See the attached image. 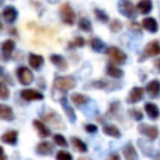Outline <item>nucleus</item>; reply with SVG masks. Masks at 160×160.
<instances>
[{"mask_svg":"<svg viewBox=\"0 0 160 160\" xmlns=\"http://www.w3.org/2000/svg\"><path fill=\"white\" fill-rule=\"evenodd\" d=\"M106 54L110 58L111 62L115 64V65H122V64H125V61L128 59L126 54L121 49H119L116 46H109L106 49Z\"/></svg>","mask_w":160,"mask_h":160,"instance_id":"f257e3e1","label":"nucleus"},{"mask_svg":"<svg viewBox=\"0 0 160 160\" xmlns=\"http://www.w3.org/2000/svg\"><path fill=\"white\" fill-rule=\"evenodd\" d=\"M60 16H61V21L66 25L71 26L75 22V11L69 2H64L60 5Z\"/></svg>","mask_w":160,"mask_h":160,"instance_id":"f03ea898","label":"nucleus"},{"mask_svg":"<svg viewBox=\"0 0 160 160\" xmlns=\"http://www.w3.org/2000/svg\"><path fill=\"white\" fill-rule=\"evenodd\" d=\"M54 85L59 90L68 91L76 86V80L72 76H58L54 80Z\"/></svg>","mask_w":160,"mask_h":160,"instance_id":"7ed1b4c3","label":"nucleus"},{"mask_svg":"<svg viewBox=\"0 0 160 160\" xmlns=\"http://www.w3.org/2000/svg\"><path fill=\"white\" fill-rule=\"evenodd\" d=\"M16 78L21 85H30L34 81V74L26 66H19L16 69Z\"/></svg>","mask_w":160,"mask_h":160,"instance_id":"20e7f679","label":"nucleus"},{"mask_svg":"<svg viewBox=\"0 0 160 160\" xmlns=\"http://www.w3.org/2000/svg\"><path fill=\"white\" fill-rule=\"evenodd\" d=\"M118 9L126 18L134 19L136 16V8H135V5L130 0H120L119 5H118Z\"/></svg>","mask_w":160,"mask_h":160,"instance_id":"39448f33","label":"nucleus"},{"mask_svg":"<svg viewBox=\"0 0 160 160\" xmlns=\"http://www.w3.org/2000/svg\"><path fill=\"white\" fill-rule=\"evenodd\" d=\"M156 55H160V42L159 40H151L145 45L142 50V56L140 58V60H144L145 58H150V56H156Z\"/></svg>","mask_w":160,"mask_h":160,"instance_id":"423d86ee","label":"nucleus"},{"mask_svg":"<svg viewBox=\"0 0 160 160\" xmlns=\"http://www.w3.org/2000/svg\"><path fill=\"white\" fill-rule=\"evenodd\" d=\"M138 131L148 138L149 140H155L159 135V129L155 125H149V124H140L138 126Z\"/></svg>","mask_w":160,"mask_h":160,"instance_id":"0eeeda50","label":"nucleus"},{"mask_svg":"<svg viewBox=\"0 0 160 160\" xmlns=\"http://www.w3.org/2000/svg\"><path fill=\"white\" fill-rule=\"evenodd\" d=\"M20 96L26 101H35V100H42L44 99L42 92H40L35 89H22L20 91Z\"/></svg>","mask_w":160,"mask_h":160,"instance_id":"6e6552de","label":"nucleus"},{"mask_svg":"<svg viewBox=\"0 0 160 160\" xmlns=\"http://www.w3.org/2000/svg\"><path fill=\"white\" fill-rule=\"evenodd\" d=\"M145 91L148 92V95L152 99H156L160 96V81L158 79H152L146 84Z\"/></svg>","mask_w":160,"mask_h":160,"instance_id":"1a4fd4ad","label":"nucleus"},{"mask_svg":"<svg viewBox=\"0 0 160 160\" xmlns=\"http://www.w3.org/2000/svg\"><path fill=\"white\" fill-rule=\"evenodd\" d=\"M144 95H145V89L140 88V86H135V88H132L130 90L129 96H128V101L130 104H136V102L142 100Z\"/></svg>","mask_w":160,"mask_h":160,"instance_id":"9d476101","label":"nucleus"},{"mask_svg":"<svg viewBox=\"0 0 160 160\" xmlns=\"http://www.w3.org/2000/svg\"><path fill=\"white\" fill-rule=\"evenodd\" d=\"M141 28L145 29L146 31L151 32V34H155V32H158V30H159V24H158V21H156L154 18L146 16V18H144L142 21H141Z\"/></svg>","mask_w":160,"mask_h":160,"instance_id":"9b49d317","label":"nucleus"},{"mask_svg":"<svg viewBox=\"0 0 160 160\" xmlns=\"http://www.w3.org/2000/svg\"><path fill=\"white\" fill-rule=\"evenodd\" d=\"M0 49H1V52H2V58L5 60H8L10 56H11V52L14 51L15 49V41L11 40V39H6L1 42L0 45Z\"/></svg>","mask_w":160,"mask_h":160,"instance_id":"f8f14e48","label":"nucleus"},{"mask_svg":"<svg viewBox=\"0 0 160 160\" xmlns=\"http://www.w3.org/2000/svg\"><path fill=\"white\" fill-rule=\"evenodd\" d=\"M122 155H124V159L125 160H139V155H138V151L135 149V146L129 142L124 146L122 149Z\"/></svg>","mask_w":160,"mask_h":160,"instance_id":"ddd939ff","label":"nucleus"},{"mask_svg":"<svg viewBox=\"0 0 160 160\" xmlns=\"http://www.w3.org/2000/svg\"><path fill=\"white\" fill-rule=\"evenodd\" d=\"M28 61H29V65H30L34 70H39V69L44 65V58H42V55L34 54V52L29 54Z\"/></svg>","mask_w":160,"mask_h":160,"instance_id":"4468645a","label":"nucleus"},{"mask_svg":"<svg viewBox=\"0 0 160 160\" xmlns=\"http://www.w3.org/2000/svg\"><path fill=\"white\" fill-rule=\"evenodd\" d=\"M144 110H145L146 115L149 116V119H151V120H156L160 115V110H159L158 105H155L154 102H145Z\"/></svg>","mask_w":160,"mask_h":160,"instance_id":"2eb2a0df","label":"nucleus"},{"mask_svg":"<svg viewBox=\"0 0 160 160\" xmlns=\"http://www.w3.org/2000/svg\"><path fill=\"white\" fill-rule=\"evenodd\" d=\"M32 125H34V128L38 130V134H39V136H41V138H48V136H50V134H51V130L41 121V120H39V119H35L34 121H32Z\"/></svg>","mask_w":160,"mask_h":160,"instance_id":"dca6fc26","label":"nucleus"},{"mask_svg":"<svg viewBox=\"0 0 160 160\" xmlns=\"http://www.w3.org/2000/svg\"><path fill=\"white\" fill-rule=\"evenodd\" d=\"M0 140L5 144L15 145L18 142V131L16 130H8L0 136Z\"/></svg>","mask_w":160,"mask_h":160,"instance_id":"f3484780","label":"nucleus"},{"mask_svg":"<svg viewBox=\"0 0 160 160\" xmlns=\"http://www.w3.org/2000/svg\"><path fill=\"white\" fill-rule=\"evenodd\" d=\"M50 61L52 62V65H55L60 70H66L68 69V61L62 55L52 54V55H50Z\"/></svg>","mask_w":160,"mask_h":160,"instance_id":"a211bd4d","label":"nucleus"},{"mask_svg":"<svg viewBox=\"0 0 160 160\" xmlns=\"http://www.w3.org/2000/svg\"><path fill=\"white\" fill-rule=\"evenodd\" d=\"M136 11L142 14V15H148L151 10H152V1L151 0H140L136 4Z\"/></svg>","mask_w":160,"mask_h":160,"instance_id":"6ab92c4d","label":"nucleus"},{"mask_svg":"<svg viewBox=\"0 0 160 160\" xmlns=\"http://www.w3.org/2000/svg\"><path fill=\"white\" fill-rule=\"evenodd\" d=\"M2 16H4L6 22L12 24L18 18V10L14 6H6L4 9V11H2Z\"/></svg>","mask_w":160,"mask_h":160,"instance_id":"aec40b11","label":"nucleus"},{"mask_svg":"<svg viewBox=\"0 0 160 160\" xmlns=\"http://www.w3.org/2000/svg\"><path fill=\"white\" fill-rule=\"evenodd\" d=\"M106 75L109 78H112V79H120V78H122L124 71L119 66H116L115 64L111 62L106 66Z\"/></svg>","mask_w":160,"mask_h":160,"instance_id":"412c9836","label":"nucleus"},{"mask_svg":"<svg viewBox=\"0 0 160 160\" xmlns=\"http://www.w3.org/2000/svg\"><path fill=\"white\" fill-rule=\"evenodd\" d=\"M35 150H36L38 154L46 156V155H49V154L52 152V150H54V145H51L49 141H41V142H39V144L36 145Z\"/></svg>","mask_w":160,"mask_h":160,"instance_id":"4be33fe9","label":"nucleus"},{"mask_svg":"<svg viewBox=\"0 0 160 160\" xmlns=\"http://www.w3.org/2000/svg\"><path fill=\"white\" fill-rule=\"evenodd\" d=\"M102 132L108 136H111V138H115V139H119L121 136V132L120 130L118 129V126L112 125V124H105L102 126Z\"/></svg>","mask_w":160,"mask_h":160,"instance_id":"5701e85b","label":"nucleus"},{"mask_svg":"<svg viewBox=\"0 0 160 160\" xmlns=\"http://www.w3.org/2000/svg\"><path fill=\"white\" fill-rule=\"evenodd\" d=\"M60 104H61V106H62V109H64V111H65V114H66V116L69 118V120L70 121H75L76 120V115H75V111H74V109L69 105V102H68V99L66 98H61V100H60Z\"/></svg>","mask_w":160,"mask_h":160,"instance_id":"b1692460","label":"nucleus"},{"mask_svg":"<svg viewBox=\"0 0 160 160\" xmlns=\"http://www.w3.org/2000/svg\"><path fill=\"white\" fill-rule=\"evenodd\" d=\"M0 119L1 120H12L14 119V112L12 109L5 104H0Z\"/></svg>","mask_w":160,"mask_h":160,"instance_id":"393cba45","label":"nucleus"},{"mask_svg":"<svg viewBox=\"0 0 160 160\" xmlns=\"http://www.w3.org/2000/svg\"><path fill=\"white\" fill-rule=\"evenodd\" d=\"M70 141H71V145L74 146V149L78 150L79 152H86V151H88V146H86V144H85L82 140H80L79 138L72 136V138L70 139Z\"/></svg>","mask_w":160,"mask_h":160,"instance_id":"a878e982","label":"nucleus"},{"mask_svg":"<svg viewBox=\"0 0 160 160\" xmlns=\"http://www.w3.org/2000/svg\"><path fill=\"white\" fill-rule=\"evenodd\" d=\"M71 101L78 105V106H81L84 104H86L89 101V98L85 95V94H79V92H74L71 94Z\"/></svg>","mask_w":160,"mask_h":160,"instance_id":"bb28decb","label":"nucleus"},{"mask_svg":"<svg viewBox=\"0 0 160 160\" xmlns=\"http://www.w3.org/2000/svg\"><path fill=\"white\" fill-rule=\"evenodd\" d=\"M78 26H79L80 30H82V31H85V32H89V31H91V29H92L91 22H90V20H89L88 18H81V19L79 20V22H78Z\"/></svg>","mask_w":160,"mask_h":160,"instance_id":"cd10ccee","label":"nucleus"},{"mask_svg":"<svg viewBox=\"0 0 160 160\" xmlns=\"http://www.w3.org/2000/svg\"><path fill=\"white\" fill-rule=\"evenodd\" d=\"M90 46H91V49H92L94 51L100 52V51H102V50H104L105 44H104V42H102L100 39L94 38V39H91V40H90Z\"/></svg>","mask_w":160,"mask_h":160,"instance_id":"c85d7f7f","label":"nucleus"},{"mask_svg":"<svg viewBox=\"0 0 160 160\" xmlns=\"http://www.w3.org/2000/svg\"><path fill=\"white\" fill-rule=\"evenodd\" d=\"M94 14H95V18H96V20L98 21H100V22H102V24H106L108 21H109V16H108V14L104 11V10H101V9H94Z\"/></svg>","mask_w":160,"mask_h":160,"instance_id":"c756f323","label":"nucleus"},{"mask_svg":"<svg viewBox=\"0 0 160 160\" xmlns=\"http://www.w3.org/2000/svg\"><path fill=\"white\" fill-rule=\"evenodd\" d=\"M52 140H54L55 145H59V146H61V148H66V146H68V141H66V139L64 138V135H61V134H55V135L52 136Z\"/></svg>","mask_w":160,"mask_h":160,"instance_id":"7c9ffc66","label":"nucleus"},{"mask_svg":"<svg viewBox=\"0 0 160 160\" xmlns=\"http://www.w3.org/2000/svg\"><path fill=\"white\" fill-rule=\"evenodd\" d=\"M85 45V39L82 36H75L72 41L69 42V48H82Z\"/></svg>","mask_w":160,"mask_h":160,"instance_id":"2f4dec72","label":"nucleus"},{"mask_svg":"<svg viewBox=\"0 0 160 160\" xmlns=\"http://www.w3.org/2000/svg\"><path fill=\"white\" fill-rule=\"evenodd\" d=\"M109 28H110V30H111L112 32H119V31L122 29V22H121L120 20H118V19H114V20L110 21Z\"/></svg>","mask_w":160,"mask_h":160,"instance_id":"473e14b6","label":"nucleus"},{"mask_svg":"<svg viewBox=\"0 0 160 160\" xmlns=\"http://www.w3.org/2000/svg\"><path fill=\"white\" fill-rule=\"evenodd\" d=\"M129 115H130L134 120H136V121H140V120H142V118H144L141 110H139V109H136V108L130 109V110H129Z\"/></svg>","mask_w":160,"mask_h":160,"instance_id":"72a5a7b5","label":"nucleus"},{"mask_svg":"<svg viewBox=\"0 0 160 160\" xmlns=\"http://www.w3.org/2000/svg\"><path fill=\"white\" fill-rule=\"evenodd\" d=\"M56 160H72V155L66 150H60L56 154Z\"/></svg>","mask_w":160,"mask_h":160,"instance_id":"f704fd0d","label":"nucleus"},{"mask_svg":"<svg viewBox=\"0 0 160 160\" xmlns=\"http://www.w3.org/2000/svg\"><path fill=\"white\" fill-rule=\"evenodd\" d=\"M9 95H10V92H9L8 86H6L2 81H0V99L6 100V99L9 98Z\"/></svg>","mask_w":160,"mask_h":160,"instance_id":"c9c22d12","label":"nucleus"},{"mask_svg":"<svg viewBox=\"0 0 160 160\" xmlns=\"http://www.w3.org/2000/svg\"><path fill=\"white\" fill-rule=\"evenodd\" d=\"M129 29H130V30H132L134 32L140 34L142 28H141V25H140V24H138L136 21H130V22H129Z\"/></svg>","mask_w":160,"mask_h":160,"instance_id":"e433bc0d","label":"nucleus"},{"mask_svg":"<svg viewBox=\"0 0 160 160\" xmlns=\"http://www.w3.org/2000/svg\"><path fill=\"white\" fill-rule=\"evenodd\" d=\"M85 131L86 132H90V134H95L98 131V126L94 125V124H86L85 125Z\"/></svg>","mask_w":160,"mask_h":160,"instance_id":"4c0bfd02","label":"nucleus"},{"mask_svg":"<svg viewBox=\"0 0 160 160\" xmlns=\"http://www.w3.org/2000/svg\"><path fill=\"white\" fill-rule=\"evenodd\" d=\"M109 160H121V159H120V155L118 152H112V154H110Z\"/></svg>","mask_w":160,"mask_h":160,"instance_id":"58836bf2","label":"nucleus"},{"mask_svg":"<svg viewBox=\"0 0 160 160\" xmlns=\"http://www.w3.org/2000/svg\"><path fill=\"white\" fill-rule=\"evenodd\" d=\"M0 160H8L6 154H5V151H4V148H2V146H0Z\"/></svg>","mask_w":160,"mask_h":160,"instance_id":"ea45409f","label":"nucleus"},{"mask_svg":"<svg viewBox=\"0 0 160 160\" xmlns=\"http://www.w3.org/2000/svg\"><path fill=\"white\" fill-rule=\"evenodd\" d=\"M154 65H155V68H158V69L160 70V58H158V59L154 61Z\"/></svg>","mask_w":160,"mask_h":160,"instance_id":"a19ab883","label":"nucleus"},{"mask_svg":"<svg viewBox=\"0 0 160 160\" xmlns=\"http://www.w3.org/2000/svg\"><path fill=\"white\" fill-rule=\"evenodd\" d=\"M154 160H160V151H158V152H156V155H155Z\"/></svg>","mask_w":160,"mask_h":160,"instance_id":"79ce46f5","label":"nucleus"},{"mask_svg":"<svg viewBox=\"0 0 160 160\" xmlns=\"http://www.w3.org/2000/svg\"><path fill=\"white\" fill-rule=\"evenodd\" d=\"M46 1H49V2H58L59 0H46Z\"/></svg>","mask_w":160,"mask_h":160,"instance_id":"37998d69","label":"nucleus"},{"mask_svg":"<svg viewBox=\"0 0 160 160\" xmlns=\"http://www.w3.org/2000/svg\"><path fill=\"white\" fill-rule=\"evenodd\" d=\"M78 160H88V159H85V158H79Z\"/></svg>","mask_w":160,"mask_h":160,"instance_id":"c03bdc74","label":"nucleus"},{"mask_svg":"<svg viewBox=\"0 0 160 160\" xmlns=\"http://www.w3.org/2000/svg\"><path fill=\"white\" fill-rule=\"evenodd\" d=\"M2 4H4V0H0V6H1Z\"/></svg>","mask_w":160,"mask_h":160,"instance_id":"a18cd8bd","label":"nucleus"},{"mask_svg":"<svg viewBox=\"0 0 160 160\" xmlns=\"http://www.w3.org/2000/svg\"><path fill=\"white\" fill-rule=\"evenodd\" d=\"M1 30H2V24L0 22V31H1Z\"/></svg>","mask_w":160,"mask_h":160,"instance_id":"49530a36","label":"nucleus"},{"mask_svg":"<svg viewBox=\"0 0 160 160\" xmlns=\"http://www.w3.org/2000/svg\"><path fill=\"white\" fill-rule=\"evenodd\" d=\"M0 72H1V69H0Z\"/></svg>","mask_w":160,"mask_h":160,"instance_id":"de8ad7c7","label":"nucleus"}]
</instances>
